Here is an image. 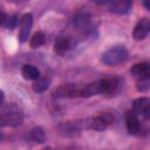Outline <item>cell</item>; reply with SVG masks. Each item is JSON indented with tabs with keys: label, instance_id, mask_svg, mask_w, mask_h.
Instances as JSON below:
<instances>
[{
	"label": "cell",
	"instance_id": "cell-6",
	"mask_svg": "<svg viewBox=\"0 0 150 150\" xmlns=\"http://www.w3.org/2000/svg\"><path fill=\"white\" fill-rule=\"evenodd\" d=\"M105 4L108 5L110 12L115 14H120V15L128 13L132 6V2L130 0H115V1H109Z\"/></svg>",
	"mask_w": 150,
	"mask_h": 150
},
{
	"label": "cell",
	"instance_id": "cell-10",
	"mask_svg": "<svg viewBox=\"0 0 150 150\" xmlns=\"http://www.w3.org/2000/svg\"><path fill=\"white\" fill-rule=\"evenodd\" d=\"M71 47V39L68 36H62L56 40L54 45V53L57 55H63L66 52H68Z\"/></svg>",
	"mask_w": 150,
	"mask_h": 150
},
{
	"label": "cell",
	"instance_id": "cell-12",
	"mask_svg": "<svg viewBox=\"0 0 150 150\" xmlns=\"http://www.w3.org/2000/svg\"><path fill=\"white\" fill-rule=\"evenodd\" d=\"M49 83H50L49 79H47V77H39L38 80H35V81L33 82L32 87H33V90H34V91H36V93H42V91H45V90L48 89Z\"/></svg>",
	"mask_w": 150,
	"mask_h": 150
},
{
	"label": "cell",
	"instance_id": "cell-1",
	"mask_svg": "<svg viewBox=\"0 0 150 150\" xmlns=\"http://www.w3.org/2000/svg\"><path fill=\"white\" fill-rule=\"evenodd\" d=\"M23 121V115L21 110L14 105L9 104L0 109V127H19Z\"/></svg>",
	"mask_w": 150,
	"mask_h": 150
},
{
	"label": "cell",
	"instance_id": "cell-13",
	"mask_svg": "<svg viewBox=\"0 0 150 150\" xmlns=\"http://www.w3.org/2000/svg\"><path fill=\"white\" fill-rule=\"evenodd\" d=\"M30 138L36 143H43L46 141V134L41 127H36L30 131Z\"/></svg>",
	"mask_w": 150,
	"mask_h": 150
},
{
	"label": "cell",
	"instance_id": "cell-17",
	"mask_svg": "<svg viewBox=\"0 0 150 150\" xmlns=\"http://www.w3.org/2000/svg\"><path fill=\"white\" fill-rule=\"evenodd\" d=\"M137 89L141 90V91L148 90V89H149V77H148V79L138 80V82H137Z\"/></svg>",
	"mask_w": 150,
	"mask_h": 150
},
{
	"label": "cell",
	"instance_id": "cell-3",
	"mask_svg": "<svg viewBox=\"0 0 150 150\" xmlns=\"http://www.w3.org/2000/svg\"><path fill=\"white\" fill-rule=\"evenodd\" d=\"M82 87L80 84L68 83L59 87L54 94L56 97H82Z\"/></svg>",
	"mask_w": 150,
	"mask_h": 150
},
{
	"label": "cell",
	"instance_id": "cell-4",
	"mask_svg": "<svg viewBox=\"0 0 150 150\" xmlns=\"http://www.w3.org/2000/svg\"><path fill=\"white\" fill-rule=\"evenodd\" d=\"M132 112L135 115H141L144 118H149L150 116V100L149 97H139L134 101Z\"/></svg>",
	"mask_w": 150,
	"mask_h": 150
},
{
	"label": "cell",
	"instance_id": "cell-16",
	"mask_svg": "<svg viewBox=\"0 0 150 150\" xmlns=\"http://www.w3.org/2000/svg\"><path fill=\"white\" fill-rule=\"evenodd\" d=\"M98 116L102 118V121H103V122H104L107 125H109V124H111V123L114 122V115H112L111 112L104 111V112H101Z\"/></svg>",
	"mask_w": 150,
	"mask_h": 150
},
{
	"label": "cell",
	"instance_id": "cell-5",
	"mask_svg": "<svg viewBox=\"0 0 150 150\" xmlns=\"http://www.w3.org/2000/svg\"><path fill=\"white\" fill-rule=\"evenodd\" d=\"M32 25H33V15L30 13L23 14L20 20V32H19V40L21 42H25L27 40Z\"/></svg>",
	"mask_w": 150,
	"mask_h": 150
},
{
	"label": "cell",
	"instance_id": "cell-19",
	"mask_svg": "<svg viewBox=\"0 0 150 150\" xmlns=\"http://www.w3.org/2000/svg\"><path fill=\"white\" fill-rule=\"evenodd\" d=\"M5 21H6V15H5V13H4V12H1V11H0V26H1Z\"/></svg>",
	"mask_w": 150,
	"mask_h": 150
},
{
	"label": "cell",
	"instance_id": "cell-20",
	"mask_svg": "<svg viewBox=\"0 0 150 150\" xmlns=\"http://www.w3.org/2000/svg\"><path fill=\"white\" fill-rule=\"evenodd\" d=\"M4 98H5V95H4V91L0 89V105H1V103L4 102Z\"/></svg>",
	"mask_w": 150,
	"mask_h": 150
},
{
	"label": "cell",
	"instance_id": "cell-14",
	"mask_svg": "<svg viewBox=\"0 0 150 150\" xmlns=\"http://www.w3.org/2000/svg\"><path fill=\"white\" fill-rule=\"evenodd\" d=\"M46 41V35L42 32H38L33 35V38L30 39V47L32 48H38L40 46H42Z\"/></svg>",
	"mask_w": 150,
	"mask_h": 150
},
{
	"label": "cell",
	"instance_id": "cell-11",
	"mask_svg": "<svg viewBox=\"0 0 150 150\" xmlns=\"http://www.w3.org/2000/svg\"><path fill=\"white\" fill-rule=\"evenodd\" d=\"M21 74L26 80H38L40 77V71L35 66L32 64H25L21 69Z\"/></svg>",
	"mask_w": 150,
	"mask_h": 150
},
{
	"label": "cell",
	"instance_id": "cell-2",
	"mask_svg": "<svg viewBox=\"0 0 150 150\" xmlns=\"http://www.w3.org/2000/svg\"><path fill=\"white\" fill-rule=\"evenodd\" d=\"M128 59V50L124 46H114L102 55V62L108 66H117Z\"/></svg>",
	"mask_w": 150,
	"mask_h": 150
},
{
	"label": "cell",
	"instance_id": "cell-21",
	"mask_svg": "<svg viewBox=\"0 0 150 150\" xmlns=\"http://www.w3.org/2000/svg\"><path fill=\"white\" fill-rule=\"evenodd\" d=\"M43 150H55V149H53V148H45Z\"/></svg>",
	"mask_w": 150,
	"mask_h": 150
},
{
	"label": "cell",
	"instance_id": "cell-7",
	"mask_svg": "<svg viewBox=\"0 0 150 150\" xmlns=\"http://www.w3.org/2000/svg\"><path fill=\"white\" fill-rule=\"evenodd\" d=\"M149 30H150L149 19L148 18H143L136 23V26L134 28V32H132V36H134L135 40H143V39H145L148 36Z\"/></svg>",
	"mask_w": 150,
	"mask_h": 150
},
{
	"label": "cell",
	"instance_id": "cell-15",
	"mask_svg": "<svg viewBox=\"0 0 150 150\" xmlns=\"http://www.w3.org/2000/svg\"><path fill=\"white\" fill-rule=\"evenodd\" d=\"M89 19H90V16L88 14H79L74 20V23L79 29H83L88 26Z\"/></svg>",
	"mask_w": 150,
	"mask_h": 150
},
{
	"label": "cell",
	"instance_id": "cell-18",
	"mask_svg": "<svg viewBox=\"0 0 150 150\" xmlns=\"http://www.w3.org/2000/svg\"><path fill=\"white\" fill-rule=\"evenodd\" d=\"M16 18H18L16 15H12V16H9V18H6V21H5L6 27L9 28V29H13V28L15 27L16 22H18V19H16Z\"/></svg>",
	"mask_w": 150,
	"mask_h": 150
},
{
	"label": "cell",
	"instance_id": "cell-8",
	"mask_svg": "<svg viewBox=\"0 0 150 150\" xmlns=\"http://www.w3.org/2000/svg\"><path fill=\"white\" fill-rule=\"evenodd\" d=\"M125 123H127V129L131 135H136L141 130L139 120L137 118V115H135L132 111H127V114H125Z\"/></svg>",
	"mask_w": 150,
	"mask_h": 150
},
{
	"label": "cell",
	"instance_id": "cell-9",
	"mask_svg": "<svg viewBox=\"0 0 150 150\" xmlns=\"http://www.w3.org/2000/svg\"><path fill=\"white\" fill-rule=\"evenodd\" d=\"M130 73H131L132 76L137 77L138 80L148 79V77H149V74H150V67H149V63H146V62L136 63V64H134V66L131 67Z\"/></svg>",
	"mask_w": 150,
	"mask_h": 150
}]
</instances>
